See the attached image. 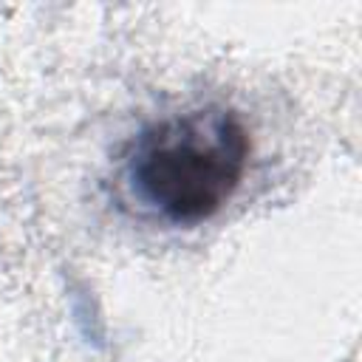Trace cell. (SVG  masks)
<instances>
[{
	"mask_svg": "<svg viewBox=\"0 0 362 362\" xmlns=\"http://www.w3.org/2000/svg\"><path fill=\"white\" fill-rule=\"evenodd\" d=\"M249 147L240 116L206 105L144 127L124 158L122 178L141 209L170 223H198L232 198Z\"/></svg>",
	"mask_w": 362,
	"mask_h": 362,
	"instance_id": "1",
	"label": "cell"
}]
</instances>
